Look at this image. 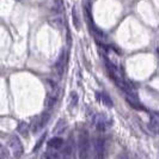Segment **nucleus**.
I'll return each mask as SVG.
<instances>
[{
    "mask_svg": "<svg viewBox=\"0 0 159 159\" xmlns=\"http://www.w3.org/2000/svg\"><path fill=\"white\" fill-rule=\"evenodd\" d=\"M78 151L80 159H88L90 153V139L86 130H81L78 138Z\"/></svg>",
    "mask_w": 159,
    "mask_h": 159,
    "instance_id": "nucleus-1",
    "label": "nucleus"
},
{
    "mask_svg": "<svg viewBox=\"0 0 159 159\" xmlns=\"http://www.w3.org/2000/svg\"><path fill=\"white\" fill-rule=\"evenodd\" d=\"M95 156L96 159H104V140L97 139L95 145Z\"/></svg>",
    "mask_w": 159,
    "mask_h": 159,
    "instance_id": "nucleus-2",
    "label": "nucleus"
},
{
    "mask_svg": "<svg viewBox=\"0 0 159 159\" xmlns=\"http://www.w3.org/2000/svg\"><path fill=\"white\" fill-rule=\"evenodd\" d=\"M62 143H64V141H62L61 138H53V139H50V140L48 141V146L52 147V148H54V150H56V148H60V147L62 146Z\"/></svg>",
    "mask_w": 159,
    "mask_h": 159,
    "instance_id": "nucleus-3",
    "label": "nucleus"
},
{
    "mask_svg": "<svg viewBox=\"0 0 159 159\" xmlns=\"http://www.w3.org/2000/svg\"><path fill=\"white\" fill-rule=\"evenodd\" d=\"M73 151H74V147H73L72 143H70L68 145H67L66 150H65V159H74Z\"/></svg>",
    "mask_w": 159,
    "mask_h": 159,
    "instance_id": "nucleus-4",
    "label": "nucleus"
},
{
    "mask_svg": "<svg viewBox=\"0 0 159 159\" xmlns=\"http://www.w3.org/2000/svg\"><path fill=\"white\" fill-rule=\"evenodd\" d=\"M73 22H74V25L77 26V29H79L80 28V22H79V18L77 16V12H75V10H73Z\"/></svg>",
    "mask_w": 159,
    "mask_h": 159,
    "instance_id": "nucleus-5",
    "label": "nucleus"
},
{
    "mask_svg": "<svg viewBox=\"0 0 159 159\" xmlns=\"http://www.w3.org/2000/svg\"><path fill=\"white\" fill-rule=\"evenodd\" d=\"M102 95H103V98H105V102H104V103H105V105H108V107H112V104H111V99L109 98V96L107 95L105 92H103Z\"/></svg>",
    "mask_w": 159,
    "mask_h": 159,
    "instance_id": "nucleus-6",
    "label": "nucleus"
},
{
    "mask_svg": "<svg viewBox=\"0 0 159 159\" xmlns=\"http://www.w3.org/2000/svg\"><path fill=\"white\" fill-rule=\"evenodd\" d=\"M46 157H47V159H55L54 157H52V154H46Z\"/></svg>",
    "mask_w": 159,
    "mask_h": 159,
    "instance_id": "nucleus-7",
    "label": "nucleus"
}]
</instances>
